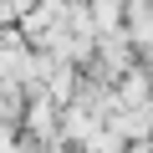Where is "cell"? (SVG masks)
<instances>
[{
  "instance_id": "2",
  "label": "cell",
  "mask_w": 153,
  "mask_h": 153,
  "mask_svg": "<svg viewBox=\"0 0 153 153\" xmlns=\"http://www.w3.org/2000/svg\"><path fill=\"white\" fill-rule=\"evenodd\" d=\"M21 107V92H16V82H0V117H10Z\"/></svg>"
},
{
  "instance_id": "1",
  "label": "cell",
  "mask_w": 153,
  "mask_h": 153,
  "mask_svg": "<svg viewBox=\"0 0 153 153\" xmlns=\"http://www.w3.org/2000/svg\"><path fill=\"white\" fill-rule=\"evenodd\" d=\"M128 41H138L143 51H153V5H133L128 10Z\"/></svg>"
},
{
  "instance_id": "3",
  "label": "cell",
  "mask_w": 153,
  "mask_h": 153,
  "mask_svg": "<svg viewBox=\"0 0 153 153\" xmlns=\"http://www.w3.org/2000/svg\"><path fill=\"white\" fill-rule=\"evenodd\" d=\"M0 153H16V138H10V128L0 123Z\"/></svg>"
}]
</instances>
